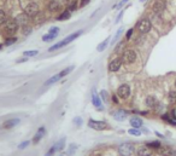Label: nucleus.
Returning a JSON list of instances; mask_svg holds the SVG:
<instances>
[{"label": "nucleus", "mask_w": 176, "mask_h": 156, "mask_svg": "<svg viewBox=\"0 0 176 156\" xmlns=\"http://www.w3.org/2000/svg\"><path fill=\"white\" fill-rule=\"evenodd\" d=\"M122 63H123L122 58H115V59H112L110 63H109V70H110L111 73L118 71V70L121 69Z\"/></svg>", "instance_id": "nucleus-9"}, {"label": "nucleus", "mask_w": 176, "mask_h": 156, "mask_svg": "<svg viewBox=\"0 0 176 156\" xmlns=\"http://www.w3.org/2000/svg\"><path fill=\"white\" fill-rule=\"evenodd\" d=\"M135 151V146L132 143H123L118 146V154L121 156H130Z\"/></svg>", "instance_id": "nucleus-2"}, {"label": "nucleus", "mask_w": 176, "mask_h": 156, "mask_svg": "<svg viewBox=\"0 0 176 156\" xmlns=\"http://www.w3.org/2000/svg\"><path fill=\"white\" fill-rule=\"evenodd\" d=\"M23 30H24L25 35H28V34H30V32H32V28H29L28 25H25V27H23Z\"/></svg>", "instance_id": "nucleus-38"}, {"label": "nucleus", "mask_w": 176, "mask_h": 156, "mask_svg": "<svg viewBox=\"0 0 176 156\" xmlns=\"http://www.w3.org/2000/svg\"><path fill=\"white\" fill-rule=\"evenodd\" d=\"M147 146L151 149H158L161 146V143L159 142H150V143H147Z\"/></svg>", "instance_id": "nucleus-32"}, {"label": "nucleus", "mask_w": 176, "mask_h": 156, "mask_svg": "<svg viewBox=\"0 0 176 156\" xmlns=\"http://www.w3.org/2000/svg\"><path fill=\"white\" fill-rule=\"evenodd\" d=\"M117 96L122 98V99H127L129 96H130V87L127 85V84H123L121 85L118 89H117Z\"/></svg>", "instance_id": "nucleus-8"}, {"label": "nucleus", "mask_w": 176, "mask_h": 156, "mask_svg": "<svg viewBox=\"0 0 176 156\" xmlns=\"http://www.w3.org/2000/svg\"><path fill=\"white\" fill-rule=\"evenodd\" d=\"M164 7H165V5L162 0L156 1V2H154V5H153V10L157 12V13H161V12L164 10Z\"/></svg>", "instance_id": "nucleus-19"}, {"label": "nucleus", "mask_w": 176, "mask_h": 156, "mask_svg": "<svg viewBox=\"0 0 176 156\" xmlns=\"http://www.w3.org/2000/svg\"><path fill=\"white\" fill-rule=\"evenodd\" d=\"M101 98L104 99V102H106V99H108V93L105 91H101Z\"/></svg>", "instance_id": "nucleus-39"}, {"label": "nucleus", "mask_w": 176, "mask_h": 156, "mask_svg": "<svg viewBox=\"0 0 176 156\" xmlns=\"http://www.w3.org/2000/svg\"><path fill=\"white\" fill-rule=\"evenodd\" d=\"M48 10L52 12H55V11H58V10H60V4H59V1L52 0V1L48 4Z\"/></svg>", "instance_id": "nucleus-18"}, {"label": "nucleus", "mask_w": 176, "mask_h": 156, "mask_svg": "<svg viewBox=\"0 0 176 156\" xmlns=\"http://www.w3.org/2000/svg\"><path fill=\"white\" fill-rule=\"evenodd\" d=\"M122 61L127 64H132L136 61V52L134 50H124L122 55Z\"/></svg>", "instance_id": "nucleus-3"}, {"label": "nucleus", "mask_w": 176, "mask_h": 156, "mask_svg": "<svg viewBox=\"0 0 176 156\" xmlns=\"http://www.w3.org/2000/svg\"><path fill=\"white\" fill-rule=\"evenodd\" d=\"M92 103H93V105L99 110L101 112L103 110V104H101V99H100V97L95 93V92H93L92 93Z\"/></svg>", "instance_id": "nucleus-12"}, {"label": "nucleus", "mask_w": 176, "mask_h": 156, "mask_svg": "<svg viewBox=\"0 0 176 156\" xmlns=\"http://www.w3.org/2000/svg\"><path fill=\"white\" fill-rule=\"evenodd\" d=\"M128 133L130 134V135H136V137H139L140 134H141V131H139L138 128H130V130H128Z\"/></svg>", "instance_id": "nucleus-29"}, {"label": "nucleus", "mask_w": 176, "mask_h": 156, "mask_svg": "<svg viewBox=\"0 0 176 156\" xmlns=\"http://www.w3.org/2000/svg\"><path fill=\"white\" fill-rule=\"evenodd\" d=\"M55 151H57V150H55V145H53V146H52V148H51V149H50V150H48V151L45 154V156H53Z\"/></svg>", "instance_id": "nucleus-34"}, {"label": "nucleus", "mask_w": 176, "mask_h": 156, "mask_svg": "<svg viewBox=\"0 0 176 156\" xmlns=\"http://www.w3.org/2000/svg\"><path fill=\"white\" fill-rule=\"evenodd\" d=\"M16 41H17V38H9V39L5 41V45H6V46H10V45L15 44Z\"/></svg>", "instance_id": "nucleus-33"}, {"label": "nucleus", "mask_w": 176, "mask_h": 156, "mask_svg": "<svg viewBox=\"0 0 176 156\" xmlns=\"http://www.w3.org/2000/svg\"><path fill=\"white\" fill-rule=\"evenodd\" d=\"M45 133H46V128H45V127H40V128L36 131L35 135L33 137V143H34V144H37V143L41 140V138L45 135Z\"/></svg>", "instance_id": "nucleus-14"}, {"label": "nucleus", "mask_w": 176, "mask_h": 156, "mask_svg": "<svg viewBox=\"0 0 176 156\" xmlns=\"http://www.w3.org/2000/svg\"><path fill=\"white\" fill-rule=\"evenodd\" d=\"M74 122L77 123L78 126H81V125H82V120H81V117H75V119H74Z\"/></svg>", "instance_id": "nucleus-40"}, {"label": "nucleus", "mask_w": 176, "mask_h": 156, "mask_svg": "<svg viewBox=\"0 0 176 156\" xmlns=\"http://www.w3.org/2000/svg\"><path fill=\"white\" fill-rule=\"evenodd\" d=\"M29 144H30V142H29V140H25V142H23V143H21V144L18 145V149L23 150V149H25Z\"/></svg>", "instance_id": "nucleus-36"}, {"label": "nucleus", "mask_w": 176, "mask_h": 156, "mask_svg": "<svg viewBox=\"0 0 176 156\" xmlns=\"http://www.w3.org/2000/svg\"><path fill=\"white\" fill-rule=\"evenodd\" d=\"M152 28V23L148 18H143L140 22L138 23V30L141 34H146L148 33Z\"/></svg>", "instance_id": "nucleus-5"}, {"label": "nucleus", "mask_w": 176, "mask_h": 156, "mask_svg": "<svg viewBox=\"0 0 176 156\" xmlns=\"http://www.w3.org/2000/svg\"><path fill=\"white\" fill-rule=\"evenodd\" d=\"M60 76H59V74H57V75H55V76H52V78H50L46 82H45L44 85L45 86H51V85H53V84H55L57 81H59L60 80Z\"/></svg>", "instance_id": "nucleus-22"}, {"label": "nucleus", "mask_w": 176, "mask_h": 156, "mask_svg": "<svg viewBox=\"0 0 176 156\" xmlns=\"http://www.w3.org/2000/svg\"><path fill=\"white\" fill-rule=\"evenodd\" d=\"M73 69H74V66H71V67H69V68H65L64 70H62V71L59 73V76H60V78L65 76V75H68V74H69V73H70Z\"/></svg>", "instance_id": "nucleus-27"}, {"label": "nucleus", "mask_w": 176, "mask_h": 156, "mask_svg": "<svg viewBox=\"0 0 176 156\" xmlns=\"http://www.w3.org/2000/svg\"><path fill=\"white\" fill-rule=\"evenodd\" d=\"M24 13L28 17H35L39 13V5L36 2H34V1L27 4V6L24 7Z\"/></svg>", "instance_id": "nucleus-4"}, {"label": "nucleus", "mask_w": 176, "mask_h": 156, "mask_svg": "<svg viewBox=\"0 0 176 156\" xmlns=\"http://www.w3.org/2000/svg\"><path fill=\"white\" fill-rule=\"evenodd\" d=\"M141 1H143V0H141Z\"/></svg>", "instance_id": "nucleus-47"}, {"label": "nucleus", "mask_w": 176, "mask_h": 156, "mask_svg": "<svg viewBox=\"0 0 176 156\" xmlns=\"http://www.w3.org/2000/svg\"><path fill=\"white\" fill-rule=\"evenodd\" d=\"M145 103H146L147 108H156L158 104V100L156 99V97H153V96H148L145 100Z\"/></svg>", "instance_id": "nucleus-17"}, {"label": "nucleus", "mask_w": 176, "mask_h": 156, "mask_svg": "<svg viewBox=\"0 0 176 156\" xmlns=\"http://www.w3.org/2000/svg\"><path fill=\"white\" fill-rule=\"evenodd\" d=\"M158 153H159V155H162V156H171L173 155V150L169 148V146H159L158 149Z\"/></svg>", "instance_id": "nucleus-16"}, {"label": "nucleus", "mask_w": 176, "mask_h": 156, "mask_svg": "<svg viewBox=\"0 0 176 156\" xmlns=\"http://www.w3.org/2000/svg\"><path fill=\"white\" fill-rule=\"evenodd\" d=\"M55 36H57V35H53V34H46V35H44V36H42V40H44V41H51V40H53V39H55Z\"/></svg>", "instance_id": "nucleus-31"}, {"label": "nucleus", "mask_w": 176, "mask_h": 156, "mask_svg": "<svg viewBox=\"0 0 176 156\" xmlns=\"http://www.w3.org/2000/svg\"><path fill=\"white\" fill-rule=\"evenodd\" d=\"M20 122H21V120H20V119H11V120H6L5 122L2 123V128H5V130H10V128L16 127V126H17Z\"/></svg>", "instance_id": "nucleus-13"}, {"label": "nucleus", "mask_w": 176, "mask_h": 156, "mask_svg": "<svg viewBox=\"0 0 176 156\" xmlns=\"http://www.w3.org/2000/svg\"><path fill=\"white\" fill-rule=\"evenodd\" d=\"M64 146H65V138L59 139V140L55 144V148L57 151H62V150L64 149Z\"/></svg>", "instance_id": "nucleus-23"}, {"label": "nucleus", "mask_w": 176, "mask_h": 156, "mask_svg": "<svg viewBox=\"0 0 176 156\" xmlns=\"http://www.w3.org/2000/svg\"><path fill=\"white\" fill-rule=\"evenodd\" d=\"M129 122H130L132 127H134V128H139V127L143 126V120L140 117H132Z\"/></svg>", "instance_id": "nucleus-20"}, {"label": "nucleus", "mask_w": 176, "mask_h": 156, "mask_svg": "<svg viewBox=\"0 0 176 156\" xmlns=\"http://www.w3.org/2000/svg\"><path fill=\"white\" fill-rule=\"evenodd\" d=\"M81 34H82V30H77V32H75V33L70 34L68 38H65L64 40H62L60 43H58V44L51 46V47L48 48V51H55V50H58V48H60V47H63V46H65V45L70 44L71 41H74L75 39H77V38L81 35Z\"/></svg>", "instance_id": "nucleus-1"}, {"label": "nucleus", "mask_w": 176, "mask_h": 156, "mask_svg": "<svg viewBox=\"0 0 176 156\" xmlns=\"http://www.w3.org/2000/svg\"><path fill=\"white\" fill-rule=\"evenodd\" d=\"M48 33L53 34V35H58V33H59V28H58V27H52V28L50 29Z\"/></svg>", "instance_id": "nucleus-35"}, {"label": "nucleus", "mask_w": 176, "mask_h": 156, "mask_svg": "<svg viewBox=\"0 0 176 156\" xmlns=\"http://www.w3.org/2000/svg\"><path fill=\"white\" fill-rule=\"evenodd\" d=\"M136 154H138V156H151L152 155V149L148 148L147 145H143V146L138 148Z\"/></svg>", "instance_id": "nucleus-10"}, {"label": "nucleus", "mask_w": 176, "mask_h": 156, "mask_svg": "<svg viewBox=\"0 0 176 156\" xmlns=\"http://www.w3.org/2000/svg\"><path fill=\"white\" fill-rule=\"evenodd\" d=\"M17 28H18V24L16 22V20H9V21H6V23H5L4 32L6 34H9V35H12L13 33H16Z\"/></svg>", "instance_id": "nucleus-7"}, {"label": "nucleus", "mask_w": 176, "mask_h": 156, "mask_svg": "<svg viewBox=\"0 0 176 156\" xmlns=\"http://www.w3.org/2000/svg\"><path fill=\"white\" fill-rule=\"evenodd\" d=\"M112 99H113V103H118V99H117V97H116V96H113V98H112Z\"/></svg>", "instance_id": "nucleus-44"}, {"label": "nucleus", "mask_w": 176, "mask_h": 156, "mask_svg": "<svg viewBox=\"0 0 176 156\" xmlns=\"http://www.w3.org/2000/svg\"><path fill=\"white\" fill-rule=\"evenodd\" d=\"M109 43H110V38H108L106 40H104L103 43H100V44L98 45V47H97V51H98V52H103L104 50H106V47L109 46Z\"/></svg>", "instance_id": "nucleus-21"}, {"label": "nucleus", "mask_w": 176, "mask_h": 156, "mask_svg": "<svg viewBox=\"0 0 176 156\" xmlns=\"http://www.w3.org/2000/svg\"><path fill=\"white\" fill-rule=\"evenodd\" d=\"M175 86H176V81H175Z\"/></svg>", "instance_id": "nucleus-45"}, {"label": "nucleus", "mask_w": 176, "mask_h": 156, "mask_svg": "<svg viewBox=\"0 0 176 156\" xmlns=\"http://www.w3.org/2000/svg\"><path fill=\"white\" fill-rule=\"evenodd\" d=\"M168 98H169V102L171 104H176V91H170Z\"/></svg>", "instance_id": "nucleus-25"}, {"label": "nucleus", "mask_w": 176, "mask_h": 156, "mask_svg": "<svg viewBox=\"0 0 176 156\" xmlns=\"http://www.w3.org/2000/svg\"><path fill=\"white\" fill-rule=\"evenodd\" d=\"M171 115L174 116V119L176 120V109H173V112H171Z\"/></svg>", "instance_id": "nucleus-43"}, {"label": "nucleus", "mask_w": 176, "mask_h": 156, "mask_svg": "<svg viewBox=\"0 0 176 156\" xmlns=\"http://www.w3.org/2000/svg\"><path fill=\"white\" fill-rule=\"evenodd\" d=\"M6 21H7V18H6V13L2 11V10H0V25H1V24H4Z\"/></svg>", "instance_id": "nucleus-30"}, {"label": "nucleus", "mask_w": 176, "mask_h": 156, "mask_svg": "<svg viewBox=\"0 0 176 156\" xmlns=\"http://www.w3.org/2000/svg\"><path fill=\"white\" fill-rule=\"evenodd\" d=\"M37 53H39L37 50H32V51H25L23 55H24V57H34V56H36Z\"/></svg>", "instance_id": "nucleus-28"}, {"label": "nucleus", "mask_w": 176, "mask_h": 156, "mask_svg": "<svg viewBox=\"0 0 176 156\" xmlns=\"http://www.w3.org/2000/svg\"><path fill=\"white\" fill-rule=\"evenodd\" d=\"M127 116H128V112H125V110H123V109H120V110H117V112L113 114V117L117 121H123Z\"/></svg>", "instance_id": "nucleus-15"}, {"label": "nucleus", "mask_w": 176, "mask_h": 156, "mask_svg": "<svg viewBox=\"0 0 176 156\" xmlns=\"http://www.w3.org/2000/svg\"><path fill=\"white\" fill-rule=\"evenodd\" d=\"M76 144H70L69 145V149H68V153H66V156H73L74 153L76 151Z\"/></svg>", "instance_id": "nucleus-26"}, {"label": "nucleus", "mask_w": 176, "mask_h": 156, "mask_svg": "<svg viewBox=\"0 0 176 156\" xmlns=\"http://www.w3.org/2000/svg\"><path fill=\"white\" fill-rule=\"evenodd\" d=\"M89 2V0H81V6H85Z\"/></svg>", "instance_id": "nucleus-42"}, {"label": "nucleus", "mask_w": 176, "mask_h": 156, "mask_svg": "<svg viewBox=\"0 0 176 156\" xmlns=\"http://www.w3.org/2000/svg\"><path fill=\"white\" fill-rule=\"evenodd\" d=\"M88 126L92 130H95V131H104V130L108 128V123L105 121H97V120H93V119H90L88 121Z\"/></svg>", "instance_id": "nucleus-6"}, {"label": "nucleus", "mask_w": 176, "mask_h": 156, "mask_svg": "<svg viewBox=\"0 0 176 156\" xmlns=\"http://www.w3.org/2000/svg\"><path fill=\"white\" fill-rule=\"evenodd\" d=\"M70 16H71V13H70V11H64V12H62L58 17H57V20L58 21H65V20H69L70 18Z\"/></svg>", "instance_id": "nucleus-24"}, {"label": "nucleus", "mask_w": 176, "mask_h": 156, "mask_svg": "<svg viewBox=\"0 0 176 156\" xmlns=\"http://www.w3.org/2000/svg\"><path fill=\"white\" fill-rule=\"evenodd\" d=\"M15 20H16V22H17L18 25H22V27L28 25V22H29V17H28L25 13H21V15H18Z\"/></svg>", "instance_id": "nucleus-11"}, {"label": "nucleus", "mask_w": 176, "mask_h": 156, "mask_svg": "<svg viewBox=\"0 0 176 156\" xmlns=\"http://www.w3.org/2000/svg\"><path fill=\"white\" fill-rule=\"evenodd\" d=\"M59 156H63V155H59Z\"/></svg>", "instance_id": "nucleus-46"}, {"label": "nucleus", "mask_w": 176, "mask_h": 156, "mask_svg": "<svg viewBox=\"0 0 176 156\" xmlns=\"http://www.w3.org/2000/svg\"><path fill=\"white\" fill-rule=\"evenodd\" d=\"M122 32H123V29H120V30H118V32H117V34H116V35H115V38H113V40H112V44H115V43H116V41H117V40H118V38H120V36H121V34H122Z\"/></svg>", "instance_id": "nucleus-37"}, {"label": "nucleus", "mask_w": 176, "mask_h": 156, "mask_svg": "<svg viewBox=\"0 0 176 156\" xmlns=\"http://www.w3.org/2000/svg\"><path fill=\"white\" fill-rule=\"evenodd\" d=\"M133 34V29H129L128 32H127V39H130V36H132Z\"/></svg>", "instance_id": "nucleus-41"}]
</instances>
